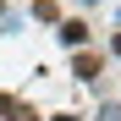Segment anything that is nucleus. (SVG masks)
I'll list each match as a JSON object with an SVG mask.
<instances>
[{
	"label": "nucleus",
	"mask_w": 121,
	"mask_h": 121,
	"mask_svg": "<svg viewBox=\"0 0 121 121\" xmlns=\"http://www.w3.org/2000/svg\"><path fill=\"white\" fill-rule=\"evenodd\" d=\"M55 39H60L66 50H83V44H88V22H77V17H72V22H60V33H55Z\"/></svg>",
	"instance_id": "f257e3e1"
},
{
	"label": "nucleus",
	"mask_w": 121,
	"mask_h": 121,
	"mask_svg": "<svg viewBox=\"0 0 121 121\" xmlns=\"http://www.w3.org/2000/svg\"><path fill=\"white\" fill-rule=\"evenodd\" d=\"M0 121H39L33 105H22V99H11V94H0Z\"/></svg>",
	"instance_id": "f03ea898"
},
{
	"label": "nucleus",
	"mask_w": 121,
	"mask_h": 121,
	"mask_svg": "<svg viewBox=\"0 0 121 121\" xmlns=\"http://www.w3.org/2000/svg\"><path fill=\"white\" fill-rule=\"evenodd\" d=\"M72 77H83V83H94V77H99V55H88V50H83V55L72 60Z\"/></svg>",
	"instance_id": "7ed1b4c3"
},
{
	"label": "nucleus",
	"mask_w": 121,
	"mask_h": 121,
	"mask_svg": "<svg viewBox=\"0 0 121 121\" xmlns=\"http://www.w3.org/2000/svg\"><path fill=\"white\" fill-rule=\"evenodd\" d=\"M33 17H39V22H60V11H55V0H33Z\"/></svg>",
	"instance_id": "20e7f679"
},
{
	"label": "nucleus",
	"mask_w": 121,
	"mask_h": 121,
	"mask_svg": "<svg viewBox=\"0 0 121 121\" xmlns=\"http://www.w3.org/2000/svg\"><path fill=\"white\" fill-rule=\"evenodd\" d=\"M94 121H121V105H116V99H105V105H99V116Z\"/></svg>",
	"instance_id": "39448f33"
},
{
	"label": "nucleus",
	"mask_w": 121,
	"mask_h": 121,
	"mask_svg": "<svg viewBox=\"0 0 121 121\" xmlns=\"http://www.w3.org/2000/svg\"><path fill=\"white\" fill-rule=\"evenodd\" d=\"M50 121H77V116H50Z\"/></svg>",
	"instance_id": "423d86ee"
},
{
	"label": "nucleus",
	"mask_w": 121,
	"mask_h": 121,
	"mask_svg": "<svg viewBox=\"0 0 121 121\" xmlns=\"http://www.w3.org/2000/svg\"><path fill=\"white\" fill-rule=\"evenodd\" d=\"M116 55H121V33H116Z\"/></svg>",
	"instance_id": "0eeeda50"
},
{
	"label": "nucleus",
	"mask_w": 121,
	"mask_h": 121,
	"mask_svg": "<svg viewBox=\"0 0 121 121\" xmlns=\"http://www.w3.org/2000/svg\"><path fill=\"white\" fill-rule=\"evenodd\" d=\"M116 33H121V17H116Z\"/></svg>",
	"instance_id": "6e6552de"
},
{
	"label": "nucleus",
	"mask_w": 121,
	"mask_h": 121,
	"mask_svg": "<svg viewBox=\"0 0 121 121\" xmlns=\"http://www.w3.org/2000/svg\"><path fill=\"white\" fill-rule=\"evenodd\" d=\"M0 6H6V0H0Z\"/></svg>",
	"instance_id": "1a4fd4ad"
}]
</instances>
